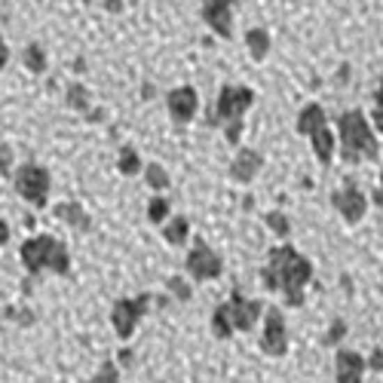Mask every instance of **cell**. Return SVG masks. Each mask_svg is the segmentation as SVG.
<instances>
[{"label": "cell", "mask_w": 383, "mask_h": 383, "mask_svg": "<svg viewBox=\"0 0 383 383\" xmlns=\"http://www.w3.org/2000/svg\"><path fill=\"white\" fill-rule=\"evenodd\" d=\"M313 276L310 260L301 258L295 249L282 245V249L270 251V264L264 270V282L270 288L288 291V304H301V288L306 286V279Z\"/></svg>", "instance_id": "cell-1"}, {"label": "cell", "mask_w": 383, "mask_h": 383, "mask_svg": "<svg viewBox=\"0 0 383 383\" xmlns=\"http://www.w3.org/2000/svg\"><path fill=\"white\" fill-rule=\"evenodd\" d=\"M337 129H341V153L347 163H359V159H365V157H377L374 132L359 111L343 114V117L337 120Z\"/></svg>", "instance_id": "cell-2"}, {"label": "cell", "mask_w": 383, "mask_h": 383, "mask_svg": "<svg viewBox=\"0 0 383 383\" xmlns=\"http://www.w3.org/2000/svg\"><path fill=\"white\" fill-rule=\"evenodd\" d=\"M22 264L28 267V273H43V270L68 273V267H71L68 264V249L49 233H40L22 245Z\"/></svg>", "instance_id": "cell-3"}, {"label": "cell", "mask_w": 383, "mask_h": 383, "mask_svg": "<svg viewBox=\"0 0 383 383\" xmlns=\"http://www.w3.org/2000/svg\"><path fill=\"white\" fill-rule=\"evenodd\" d=\"M15 190H19L31 205L40 209V205H46V199H49V172L37 163H25L15 172Z\"/></svg>", "instance_id": "cell-4"}, {"label": "cell", "mask_w": 383, "mask_h": 383, "mask_svg": "<svg viewBox=\"0 0 383 383\" xmlns=\"http://www.w3.org/2000/svg\"><path fill=\"white\" fill-rule=\"evenodd\" d=\"M255 102V95H251L245 86H224L221 89V98H218V107H214V123H233L240 120L245 114V107Z\"/></svg>", "instance_id": "cell-5"}, {"label": "cell", "mask_w": 383, "mask_h": 383, "mask_svg": "<svg viewBox=\"0 0 383 383\" xmlns=\"http://www.w3.org/2000/svg\"><path fill=\"white\" fill-rule=\"evenodd\" d=\"M187 270L194 273L196 279H212V276L221 273V260L203 240H196L194 251H190V258H187Z\"/></svg>", "instance_id": "cell-6"}, {"label": "cell", "mask_w": 383, "mask_h": 383, "mask_svg": "<svg viewBox=\"0 0 383 383\" xmlns=\"http://www.w3.org/2000/svg\"><path fill=\"white\" fill-rule=\"evenodd\" d=\"M260 347L264 352H270V356H282V352L288 350V337H286V322L276 310L267 313V328L264 334H260Z\"/></svg>", "instance_id": "cell-7"}, {"label": "cell", "mask_w": 383, "mask_h": 383, "mask_svg": "<svg viewBox=\"0 0 383 383\" xmlns=\"http://www.w3.org/2000/svg\"><path fill=\"white\" fill-rule=\"evenodd\" d=\"M144 306H148V297H138V301H120L117 306H114L111 319H114V328H117L120 337H129L135 328V322L141 319Z\"/></svg>", "instance_id": "cell-8"}, {"label": "cell", "mask_w": 383, "mask_h": 383, "mask_svg": "<svg viewBox=\"0 0 383 383\" xmlns=\"http://www.w3.org/2000/svg\"><path fill=\"white\" fill-rule=\"evenodd\" d=\"M331 203L337 205V212H341L347 221H359L365 214V196L359 194L352 184H347V187L337 190V194L331 196Z\"/></svg>", "instance_id": "cell-9"}, {"label": "cell", "mask_w": 383, "mask_h": 383, "mask_svg": "<svg viewBox=\"0 0 383 383\" xmlns=\"http://www.w3.org/2000/svg\"><path fill=\"white\" fill-rule=\"evenodd\" d=\"M227 316L233 328H251L260 319V304L255 301H245L242 295H233V301L227 306Z\"/></svg>", "instance_id": "cell-10"}, {"label": "cell", "mask_w": 383, "mask_h": 383, "mask_svg": "<svg viewBox=\"0 0 383 383\" xmlns=\"http://www.w3.org/2000/svg\"><path fill=\"white\" fill-rule=\"evenodd\" d=\"M169 114L178 123H187L196 114V92L190 86H181L175 92H169Z\"/></svg>", "instance_id": "cell-11"}, {"label": "cell", "mask_w": 383, "mask_h": 383, "mask_svg": "<svg viewBox=\"0 0 383 383\" xmlns=\"http://www.w3.org/2000/svg\"><path fill=\"white\" fill-rule=\"evenodd\" d=\"M362 371H365L362 356H356V352H350V350L337 352V362H334L337 383H362Z\"/></svg>", "instance_id": "cell-12"}, {"label": "cell", "mask_w": 383, "mask_h": 383, "mask_svg": "<svg viewBox=\"0 0 383 383\" xmlns=\"http://www.w3.org/2000/svg\"><path fill=\"white\" fill-rule=\"evenodd\" d=\"M205 22H209L212 31H218L221 37H230V6L209 3L205 6Z\"/></svg>", "instance_id": "cell-13"}, {"label": "cell", "mask_w": 383, "mask_h": 383, "mask_svg": "<svg viewBox=\"0 0 383 383\" xmlns=\"http://www.w3.org/2000/svg\"><path fill=\"white\" fill-rule=\"evenodd\" d=\"M258 169H260V157H258V153L255 150H242L240 157H236V163H233V178L251 181Z\"/></svg>", "instance_id": "cell-14"}, {"label": "cell", "mask_w": 383, "mask_h": 383, "mask_svg": "<svg viewBox=\"0 0 383 383\" xmlns=\"http://www.w3.org/2000/svg\"><path fill=\"white\" fill-rule=\"evenodd\" d=\"M325 126V114H322V107L319 104H310V107H304V114H301V120H297V129H301L304 135H313L316 129Z\"/></svg>", "instance_id": "cell-15"}, {"label": "cell", "mask_w": 383, "mask_h": 383, "mask_svg": "<svg viewBox=\"0 0 383 383\" xmlns=\"http://www.w3.org/2000/svg\"><path fill=\"white\" fill-rule=\"evenodd\" d=\"M310 141H313V148H316V157L322 159V163H328L331 153H334V138H331V132H328V126L316 129V132L310 135Z\"/></svg>", "instance_id": "cell-16"}, {"label": "cell", "mask_w": 383, "mask_h": 383, "mask_svg": "<svg viewBox=\"0 0 383 383\" xmlns=\"http://www.w3.org/2000/svg\"><path fill=\"white\" fill-rule=\"evenodd\" d=\"M56 214H58L61 221H71L74 227H89V218L83 214V209L77 203H61L58 209H56Z\"/></svg>", "instance_id": "cell-17"}, {"label": "cell", "mask_w": 383, "mask_h": 383, "mask_svg": "<svg viewBox=\"0 0 383 383\" xmlns=\"http://www.w3.org/2000/svg\"><path fill=\"white\" fill-rule=\"evenodd\" d=\"M249 49L255 58H264L267 49H270V37H267V31H249Z\"/></svg>", "instance_id": "cell-18"}, {"label": "cell", "mask_w": 383, "mask_h": 383, "mask_svg": "<svg viewBox=\"0 0 383 383\" xmlns=\"http://www.w3.org/2000/svg\"><path fill=\"white\" fill-rule=\"evenodd\" d=\"M187 230H190L187 218H175L172 224H169V230H166V240L175 242V245H181L184 240H187Z\"/></svg>", "instance_id": "cell-19"}, {"label": "cell", "mask_w": 383, "mask_h": 383, "mask_svg": "<svg viewBox=\"0 0 383 383\" xmlns=\"http://www.w3.org/2000/svg\"><path fill=\"white\" fill-rule=\"evenodd\" d=\"M212 328H214V334H218V337H230V331H233V325H230V316H227V306H218V310H214Z\"/></svg>", "instance_id": "cell-20"}, {"label": "cell", "mask_w": 383, "mask_h": 383, "mask_svg": "<svg viewBox=\"0 0 383 383\" xmlns=\"http://www.w3.org/2000/svg\"><path fill=\"white\" fill-rule=\"evenodd\" d=\"M120 169L126 175H135L138 169H141V159H138V153L132 150V148H123V153H120Z\"/></svg>", "instance_id": "cell-21"}, {"label": "cell", "mask_w": 383, "mask_h": 383, "mask_svg": "<svg viewBox=\"0 0 383 383\" xmlns=\"http://www.w3.org/2000/svg\"><path fill=\"white\" fill-rule=\"evenodd\" d=\"M25 65L31 68V71H43V68H46V58H43L40 46H28V49H25Z\"/></svg>", "instance_id": "cell-22"}, {"label": "cell", "mask_w": 383, "mask_h": 383, "mask_svg": "<svg viewBox=\"0 0 383 383\" xmlns=\"http://www.w3.org/2000/svg\"><path fill=\"white\" fill-rule=\"evenodd\" d=\"M148 181H150L153 190H166L169 187V175L159 166H148Z\"/></svg>", "instance_id": "cell-23"}, {"label": "cell", "mask_w": 383, "mask_h": 383, "mask_svg": "<svg viewBox=\"0 0 383 383\" xmlns=\"http://www.w3.org/2000/svg\"><path fill=\"white\" fill-rule=\"evenodd\" d=\"M169 218V203H166V199H153V203H150V221H157V224H159V221H166Z\"/></svg>", "instance_id": "cell-24"}, {"label": "cell", "mask_w": 383, "mask_h": 383, "mask_svg": "<svg viewBox=\"0 0 383 383\" xmlns=\"http://www.w3.org/2000/svg\"><path fill=\"white\" fill-rule=\"evenodd\" d=\"M92 383H120V380H117V371H114V365H104L102 371L92 377Z\"/></svg>", "instance_id": "cell-25"}, {"label": "cell", "mask_w": 383, "mask_h": 383, "mask_svg": "<svg viewBox=\"0 0 383 383\" xmlns=\"http://www.w3.org/2000/svg\"><path fill=\"white\" fill-rule=\"evenodd\" d=\"M10 169H13V150L3 144V148H0V172L6 175V172H10Z\"/></svg>", "instance_id": "cell-26"}, {"label": "cell", "mask_w": 383, "mask_h": 383, "mask_svg": "<svg viewBox=\"0 0 383 383\" xmlns=\"http://www.w3.org/2000/svg\"><path fill=\"white\" fill-rule=\"evenodd\" d=\"M270 224H273L276 230H279V233H282V236H286V233H288V221H286V218H282V214H270Z\"/></svg>", "instance_id": "cell-27"}, {"label": "cell", "mask_w": 383, "mask_h": 383, "mask_svg": "<svg viewBox=\"0 0 383 383\" xmlns=\"http://www.w3.org/2000/svg\"><path fill=\"white\" fill-rule=\"evenodd\" d=\"M172 291H178V297H190V288H184L181 279H172Z\"/></svg>", "instance_id": "cell-28"}, {"label": "cell", "mask_w": 383, "mask_h": 383, "mask_svg": "<svg viewBox=\"0 0 383 383\" xmlns=\"http://www.w3.org/2000/svg\"><path fill=\"white\" fill-rule=\"evenodd\" d=\"M71 104H74V107H83V92H80V86L71 89Z\"/></svg>", "instance_id": "cell-29"}, {"label": "cell", "mask_w": 383, "mask_h": 383, "mask_svg": "<svg viewBox=\"0 0 383 383\" xmlns=\"http://www.w3.org/2000/svg\"><path fill=\"white\" fill-rule=\"evenodd\" d=\"M10 240V227H6V221H0V242Z\"/></svg>", "instance_id": "cell-30"}, {"label": "cell", "mask_w": 383, "mask_h": 383, "mask_svg": "<svg viewBox=\"0 0 383 383\" xmlns=\"http://www.w3.org/2000/svg\"><path fill=\"white\" fill-rule=\"evenodd\" d=\"M6 56H10V52H6V43H3V37H0V68L6 65Z\"/></svg>", "instance_id": "cell-31"}, {"label": "cell", "mask_w": 383, "mask_h": 383, "mask_svg": "<svg viewBox=\"0 0 383 383\" xmlns=\"http://www.w3.org/2000/svg\"><path fill=\"white\" fill-rule=\"evenodd\" d=\"M371 365H374V368H380V365H383V352H380V350L374 352V362H371Z\"/></svg>", "instance_id": "cell-32"}, {"label": "cell", "mask_w": 383, "mask_h": 383, "mask_svg": "<svg viewBox=\"0 0 383 383\" xmlns=\"http://www.w3.org/2000/svg\"><path fill=\"white\" fill-rule=\"evenodd\" d=\"M209 3H224V6H230V3H233V0H209Z\"/></svg>", "instance_id": "cell-33"}, {"label": "cell", "mask_w": 383, "mask_h": 383, "mask_svg": "<svg viewBox=\"0 0 383 383\" xmlns=\"http://www.w3.org/2000/svg\"><path fill=\"white\" fill-rule=\"evenodd\" d=\"M377 203H380V205H383V187H380V190H377Z\"/></svg>", "instance_id": "cell-34"}]
</instances>
